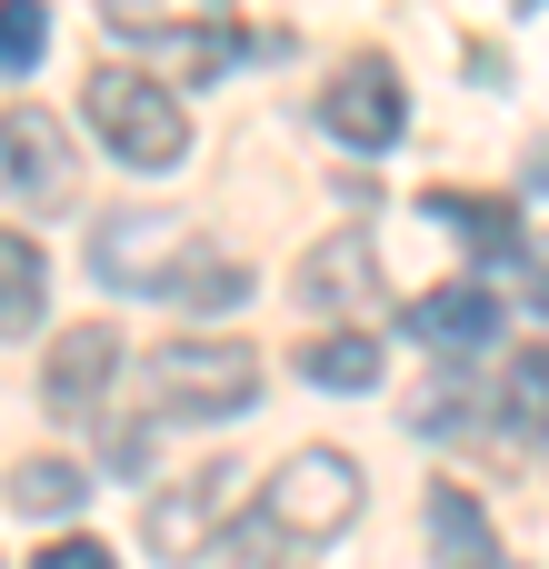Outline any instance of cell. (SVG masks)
<instances>
[{"label":"cell","instance_id":"1","mask_svg":"<svg viewBox=\"0 0 549 569\" xmlns=\"http://www.w3.org/2000/svg\"><path fill=\"white\" fill-rule=\"evenodd\" d=\"M90 280L120 290V300H190V310H230V300L250 290V270L220 260V250H210L190 220H170V210H120V220H100Z\"/></svg>","mask_w":549,"mask_h":569},{"label":"cell","instance_id":"2","mask_svg":"<svg viewBox=\"0 0 549 569\" xmlns=\"http://www.w3.org/2000/svg\"><path fill=\"white\" fill-rule=\"evenodd\" d=\"M80 110H90L100 150L130 160V170H180V150H190V110H180V90H160V80H140V70H90Z\"/></svg>","mask_w":549,"mask_h":569},{"label":"cell","instance_id":"3","mask_svg":"<svg viewBox=\"0 0 549 569\" xmlns=\"http://www.w3.org/2000/svg\"><path fill=\"white\" fill-rule=\"evenodd\" d=\"M150 400L170 420H240L260 400V350L250 340H220V330L170 340V350H150Z\"/></svg>","mask_w":549,"mask_h":569},{"label":"cell","instance_id":"4","mask_svg":"<svg viewBox=\"0 0 549 569\" xmlns=\"http://www.w3.org/2000/svg\"><path fill=\"white\" fill-rule=\"evenodd\" d=\"M260 510L280 540H340L360 520V460L340 450H290L270 480H260Z\"/></svg>","mask_w":549,"mask_h":569},{"label":"cell","instance_id":"5","mask_svg":"<svg viewBox=\"0 0 549 569\" xmlns=\"http://www.w3.org/2000/svg\"><path fill=\"white\" fill-rule=\"evenodd\" d=\"M320 120H330V140H350V150H390L400 130H410V100H400V70L390 60H350L330 90H320Z\"/></svg>","mask_w":549,"mask_h":569},{"label":"cell","instance_id":"6","mask_svg":"<svg viewBox=\"0 0 549 569\" xmlns=\"http://www.w3.org/2000/svg\"><path fill=\"white\" fill-rule=\"evenodd\" d=\"M0 190L20 200V210H60L70 200V140H60V120L50 110H0Z\"/></svg>","mask_w":549,"mask_h":569},{"label":"cell","instance_id":"7","mask_svg":"<svg viewBox=\"0 0 549 569\" xmlns=\"http://www.w3.org/2000/svg\"><path fill=\"white\" fill-rule=\"evenodd\" d=\"M240 490H250V470H240V460H210L200 480H180L170 500H150V520H140V530H150V550H160V560L210 550V530L240 510Z\"/></svg>","mask_w":549,"mask_h":569},{"label":"cell","instance_id":"8","mask_svg":"<svg viewBox=\"0 0 549 569\" xmlns=\"http://www.w3.org/2000/svg\"><path fill=\"white\" fill-rule=\"evenodd\" d=\"M110 380H120V340H110L100 320H80V330H60V340H50V370H40V410H50V420H100Z\"/></svg>","mask_w":549,"mask_h":569},{"label":"cell","instance_id":"9","mask_svg":"<svg viewBox=\"0 0 549 569\" xmlns=\"http://www.w3.org/2000/svg\"><path fill=\"white\" fill-rule=\"evenodd\" d=\"M500 330V300L480 290V280H450V290H430V300H410V340H430V350H480Z\"/></svg>","mask_w":549,"mask_h":569},{"label":"cell","instance_id":"10","mask_svg":"<svg viewBox=\"0 0 549 569\" xmlns=\"http://www.w3.org/2000/svg\"><path fill=\"white\" fill-rule=\"evenodd\" d=\"M430 569H510L500 560V530L480 520V500L470 490H430Z\"/></svg>","mask_w":549,"mask_h":569},{"label":"cell","instance_id":"11","mask_svg":"<svg viewBox=\"0 0 549 569\" xmlns=\"http://www.w3.org/2000/svg\"><path fill=\"white\" fill-rule=\"evenodd\" d=\"M40 310H50V250L30 230H0V340L40 330Z\"/></svg>","mask_w":549,"mask_h":569},{"label":"cell","instance_id":"12","mask_svg":"<svg viewBox=\"0 0 549 569\" xmlns=\"http://www.w3.org/2000/svg\"><path fill=\"white\" fill-rule=\"evenodd\" d=\"M500 430H520V440H549V340L530 350H510V370H500Z\"/></svg>","mask_w":549,"mask_h":569},{"label":"cell","instance_id":"13","mask_svg":"<svg viewBox=\"0 0 549 569\" xmlns=\"http://www.w3.org/2000/svg\"><path fill=\"white\" fill-rule=\"evenodd\" d=\"M300 300H310V310H330V300H370V250H360V240H330V250H310V270H300Z\"/></svg>","mask_w":549,"mask_h":569},{"label":"cell","instance_id":"14","mask_svg":"<svg viewBox=\"0 0 549 569\" xmlns=\"http://www.w3.org/2000/svg\"><path fill=\"white\" fill-rule=\"evenodd\" d=\"M300 370H310L320 390H370V380H380V340L330 330V340H310V350H300Z\"/></svg>","mask_w":549,"mask_h":569},{"label":"cell","instance_id":"15","mask_svg":"<svg viewBox=\"0 0 549 569\" xmlns=\"http://www.w3.org/2000/svg\"><path fill=\"white\" fill-rule=\"evenodd\" d=\"M10 500H20L30 520H70V510L90 500V480H80L70 460H20V470H10Z\"/></svg>","mask_w":549,"mask_h":569},{"label":"cell","instance_id":"16","mask_svg":"<svg viewBox=\"0 0 549 569\" xmlns=\"http://www.w3.org/2000/svg\"><path fill=\"white\" fill-rule=\"evenodd\" d=\"M50 50V10L40 0H0V80H30Z\"/></svg>","mask_w":549,"mask_h":569},{"label":"cell","instance_id":"17","mask_svg":"<svg viewBox=\"0 0 549 569\" xmlns=\"http://www.w3.org/2000/svg\"><path fill=\"white\" fill-rule=\"evenodd\" d=\"M30 569H120V560H110L100 540H50V550H40Z\"/></svg>","mask_w":549,"mask_h":569},{"label":"cell","instance_id":"18","mask_svg":"<svg viewBox=\"0 0 549 569\" xmlns=\"http://www.w3.org/2000/svg\"><path fill=\"white\" fill-rule=\"evenodd\" d=\"M520 10H540V0H520Z\"/></svg>","mask_w":549,"mask_h":569}]
</instances>
